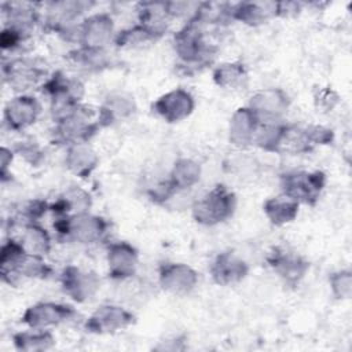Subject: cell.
I'll use <instances>...</instances> for the list:
<instances>
[{
  "label": "cell",
  "mask_w": 352,
  "mask_h": 352,
  "mask_svg": "<svg viewBox=\"0 0 352 352\" xmlns=\"http://www.w3.org/2000/svg\"><path fill=\"white\" fill-rule=\"evenodd\" d=\"M194 107L195 102L192 95L183 88L168 91L151 104L153 111L169 124L186 120L192 113Z\"/></svg>",
  "instance_id": "14"
},
{
  "label": "cell",
  "mask_w": 352,
  "mask_h": 352,
  "mask_svg": "<svg viewBox=\"0 0 352 352\" xmlns=\"http://www.w3.org/2000/svg\"><path fill=\"white\" fill-rule=\"evenodd\" d=\"M260 124L258 117L248 107H238L228 124V140L238 148H245L253 144L256 129Z\"/></svg>",
  "instance_id": "20"
},
{
  "label": "cell",
  "mask_w": 352,
  "mask_h": 352,
  "mask_svg": "<svg viewBox=\"0 0 352 352\" xmlns=\"http://www.w3.org/2000/svg\"><path fill=\"white\" fill-rule=\"evenodd\" d=\"M14 346L22 352H41L55 345V337L48 329H30V331H19L12 336Z\"/></svg>",
  "instance_id": "29"
},
{
  "label": "cell",
  "mask_w": 352,
  "mask_h": 352,
  "mask_svg": "<svg viewBox=\"0 0 352 352\" xmlns=\"http://www.w3.org/2000/svg\"><path fill=\"white\" fill-rule=\"evenodd\" d=\"M173 48L180 62L188 67L206 66L214 55V47L206 41L202 22L195 16L173 34Z\"/></svg>",
  "instance_id": "1"
},
{
  "label": "cell",
  "mask_w": 352,
  "mask_h": 352,
  "mask_svg": "<svg viewBox=\"0 0 352 352\" xmlns=\"http://www.w3.org/2000/svg\"><path fill=\"white\" fill-rule=\"evenodd\" d=\"M43 92L48 96L51 103V113L54 121L72 113L81 104L84 96V84L62 70L52 73L43 85Z\"/></svg>",
  "instance_id": "2"
},
{
  "label": "cell",
  "mask_w": 352,
  "mask_h": 352,
  "mask_svg": "<svg viewBox=\"0 0 352 352\" xmlns=\"http://www.w3.org/2000/svg\"><path fill=\"white\" fill-rule=\"evenodd\" d=\"M54 227L58 235L66 241L81 245L100 242L109 230V221L102 216L85 212L66 217H56Z\"/></svg>",
  "instance_id": "5"
},
{
  "label": "cell",
  "mask_w": 352,
  "mask_h": 352,
  "mask_svg": "<svg viewBox=\"0 0 352 352\" xmlns=\"http://www.w3.org/2000/svg\"><path fill=\"white\" fill-rule=\"evenodd\" d=\"M214 84L223 89L236 91L248 84V70L241 62H224L212 73Z\"/></svg>",
  "instance_id": "27"
},
{
  "label": "cell",
  "mask_w": 352,
  "mask_h": 352,
  "mask_svg": "<svg viewBox=\"0 0 352 352\" xmlns=\"http://www.w3.org/2000/svg\"><path fill=\"white\" fill-rule=\"evenodd\" d=\"M69 59L85 70H102L110 65V56L104 48L78 47L69 54Z\"/></svg>",
  "instance_id": "31"
},
{
  "label": "cell",
  "mask_w": 352,
  "mask_h": 352,
  "mask_svg": "<svg viewBox=\"0 0 352 352\" xmlns=\"http://www.w3.org/2000/svg\"><path fill=\"white\" fill-rule=\"evenodd\" d=\"M22 232L15 238L28 253L45 256L51 250V236L44 227L36 221H23ZM14 238V236H12Z\"/></svg>",
  "instance_id": "25"
},
{
  "label": "cell",
  "mask_w": 352,
  "mask_h": 352,
  "mask_svg": "<svg viewBox=\"0 0 352 352\" xmlns=\"http://www.w3.org/2000/svg\"><path fill=\"white\" fill-rule=\"evenodd\" d=\"M62 290L77 302H87L99 290L100 279L94 271H85L76 265L63 268L59 276Z\"/></svg>",
  "instance_id": "11"
},
{
  "label": "cell",
  "mask_w": 352,
  "mask_h": 352,
  "mask_svg": "<svg viewBox=\"0 0 352 352\" xmlns=\"http://www.w3.org/2000/svg\"><path fill=\"white\" fill-rule=\"evenodd\" d=\"M300 204L293 201L286 195L271 197L263 204V210L265 217L270 220L271 224L280 227L292 223L296 220L298 214Z\"/></svg>",
  "instance_id": "26"
},
{
  "label": "cell",
  "mask_w": 352,
  "mask_h": 352,
  "mask_svg": "<svg viewBox=\"0 0 352 352\" xmlns=\"http://www.w3.org/2000/svg\"><path fill=\"white\" fill-rule=\"evenodd\" d=\"M338 100H340L338 94L330 87L319 88L314 95L315 107L318 109V111H322V113L331 111L337 106Z\"/></svg>",
  "instance_id": "36"
},
{
  "label": "cell",
  "mask_w": 352,
  "mask_h": 352,
  "mask_svg": "<svg viewBox=\"0 0 352 352\" xmlns=\"http://www.w3.org/2000/svg\"><path fill=\"white\" fill-rule=\"evenodd\" d=\"M304 133H305V138L312 148L315 146L330 144L334 140L333 129L323 126V125H318V124H311V125L305 126Z\"/></svg>",
  "instance_id": "35"
},
{
  "label": "cell",
  "mask_w": 352,
  "mask_h": 352,
  "mask_svg": "<svg viewBox=\"0 0 352 352\" xmlns=\"http://www.w3.org/2000/svg\"><path fill=\"white\" fill-rule=\"evenodd\" d=\"M162 36V33L155 32L153 29H150L146 25L138 23L132 28H128L120 33H116L114 37V44L117 47H139L147 43H153L157 41L160 37Z\"/></svg>",
  "instance_id": "32"
},
{
  "label": "cell",
  "mask_w": 352,
  "mask_h": 352,
  "mask_svg": "<svg viewBox=\"0 0 352 352\" xmlns=\"http://www.w3.org/2000/svg\"><path fill=\"white\" fill-rule=\"evenodd\" d=\"M40 114V102L32 95L21 94L7 102L4 107V124L8 129L19 132L32 126Z\"/></svg>",
  "instance_id": "16"
},
{
  "label": "cell",
  "mask_w": 352,
  "mask_h": 352,
  "mask_svg": "<svg viewBox=\"0 0 352 352\" xmlns=\"http://www.w3.org/2000/svg\"><path fill=\"white\" fill-rule=\"evenodd\" d=\"M94 3L89 1H76V0H62V1H52L47 4V26L55 30L59 34H66L67 38L74 36L77 41V29L78 23L76 21L78 16L89 10Z\"/></svg>",
  "instance_id": "7"
},
{
  "label": "cell",
  "mask_w": 352,
  "mask_h": 352,
  "mask_svg": "<svg viewBox=\"0 0 352 352\" xmlns=\"http://www.w3.org/2000/svg\"><path fill=\"white\" fill-rule=\"evenodd\" d=\"M28 37L22 33H19L18 30L12 29V28H8V26H4L3 30H1V34H0V44H1V48L6 51V50H15L18 48L22 41H25Z\"/></svg>",
  "instance_id": "37"
},
{
  "label": "cell",
  "mask_w": 352,
  "mask_h": 352,
  "mask_svg": "<svg viewBox=\"0 0 352 352\" xmlns=\"http://www.w3.org/2000/svg\"><path fill=\"white\" fill-rule=\"evenodd\" d=\"M199 179H201L199 164L191 158L182 157L173 164L169 172L168 182L177 191V190L191 188L199 182Z\"/></svg>",
  "instance_id": "28"
},
{
  "label": "cell",
  "mask_w": 352,
  "mask_h": 352,
  "mask_svg": "<svg viewBox=\"0 0 352 352\" xmlns=\"http://www.w3.org/2000/svg\"><path fill=\"white\" fill-rule=\"evenodd\" d=\"M135 322V315L124 307L114 304L100 305L84 323L87 331L94 334H111L129 327Z\"/></svg>",
  "instance_id": "10"
},
{
  "label": "cell",
  "mask_w": 352,
  "mask_h": 352,
  "mask_svg": "<svg viewBox=\"0 0 352 352\" xmlns=\"http://www.w3.org/2000/svg\"><path fill=\"white\" fill-rule=\"evenodd\" d=\"M114 22L110 14L96 12L78 23L77 43L85 48H104L114 41Z\"/></svg>",
  "instance_id": "9"
},
{
  "label": "cell",
  "mask_w": 352,
  "mask_h": 352,
  "mask_svg": "<svg viewBox=\"0 0 352 352\" xmlns=\"http://www.w3.org/2000/svg\"><path fill=\"white\" fill-rule=\"evenodd\" d=\"M106 261L109 276L117 280H124L136 274L139 253L135 246L125 241L111 242L106 248Z\"/></svg>",
  "instance_id": "18"
},
{
  "label": "cell",
  "mask_w": 352,
  "mask_h": 352,
  "mask_svg": "<svg viewBox=\"0 0 352 352\" xmlns=\"http://www.w3.org/2000/svg\"><path fill=\"white\" fill-rule=\"evenodd\" d=\"M226 15L228 19L238 21L249 26H258L270 18L276 16L275 1H241L228 4L226 7Z\"/></svg>",
  "instance_id": "21"
},
{
  "label": "cell",
  "mask_w": 352,
  "mask_h": 352,
  "mask_svg": "<svg viewBox=\"0 0 352 352\" xmlns=\"http://www.w3.org/2000/svg\"><path fill=\"white\" fill-rule=\"evenodd\" d=\"M76 315L77 311L69 304L41 301L28 307L21 316V322L29 329L43 330L67 322Z\"/></svg>",
  "instance_id": "8"
},
{
  "label": "cell",
  "mask_w": 352,
  "mask_h": 352,
  "mask_svg": "<svg viewBox=\"0 0 352 352\" xmlns=\"http://www.w3.org/2000/svg\"><path fill=\"white\" fill-rule=\"evenodd\" d=\"M209 272L214 283L228 286L245 279L249 272V265L235 253L221 252L213 258Z\"/></svg>",
  "instance_id": "19"
},
{
  "label": "cell",
  "mask_w": 352,
  "mask_h": 352,
  "mask_svg": "<svg viewBox=\"0 0 352 352\" xmlns=\"http://www.w3.org/2000/svg\"><path fill=\"white\" fill-rule=\"evenodd\" d=\"M136 111L133 98L124 92H113L107 95L102 106L98 109L100 126H109L122 120H126Z\"/></svg>",
  "instance_id": "23"
},
{
  "label": "cell",
  "mask_w": 352,
  "mask_h": 352,
  "mask_svg": "<svg viewBox=\"0 0 352 352\" xmlns=\"http://www.w3.org/2000/svg\"><path fill=\"white\" fill-rule=\"evenodd\" d=\"M198 272L184 263H164L158 268L161 289L173 296H186L198 285Z\"/></svg>",
  "instance_id": "12"
},
{
  "label": "cell",
  "mask_w": 352,
  "mask_h": 352,
  "mask_svg": "<svg viewBox=\"0 0 352 352\" xmlns=\"http://www.w3.org/2000/svg\"><path fill=\"white\" fill-rule=\"evenodd\" d=\"M54 140L66 147L74 143L89 142L92 136L102 128L98 110L94 113L89 107L80 104L67 116L54 121Z\"/></svg>",
  "instance_id": "3"
},
{
  "label": "cell",
  "mask_w": 352,
  "mask_h": 352,
  "mask_svg": "<svg viewBox=\"0 0 352 352\" xmlns=\"http://www.w3.org/2000/svg\"><path fill=\"white\" fill-rule=\"evenodd\" d=\"M331 294L337 300H349L352 296V272L351 270H338L329 276Z\"/></svg>",
  "instance_id": "33"
},
{
  "label": "cell",
  "mask_w": 352,
  "mask_h": 352,
  "mask_svg": "<svg viewBox=\"0 0 352 352\" xmlns=\"http://www.w3.org/2000/svg\"><path fill=\"white\" fill-rule=\"evenodd\" d=\"M99 164V155L89 142L74 143L66 147L65 165L76 176L87 179L92 175Z\"/></svg>",
  "instance_id": "22"
},
{
  "label": "cell",
  "mask_w": 352,
  "mask_h": 352,
  "mask_svg": "<svg viewBox=\"0 0 352 352\" xmlns=\"http://www.w3.org/2000/svg\"><path fill=\"white\" fill-rule=\"evenodd\" d=\"M285 129L286 124L279 121H260L253 138V144L268 153H279Z\"/></svg>",
  "instance_id": "30"
},
{
  "label": "cell",
  "mask_w": 352,
  "mask_h": 352,
  "mask_svg": "<svg viewBox=\"0 0 352 352\" xmlns=\"http://www.w3.org/2000/svg\"><path fill=\"white\" fill-rule=\"evenodd\" d=\"M91 206H92L91 194L81 187L73 186L65 190L58 197V199L52 205H50V210L58 217H66V216L89 212Z\"/></svg>",
  "instance_id": "24"
},
{
  "label": "cell",
  "mask_w": 352,
  "mask_h": 352,
  "mask_svg": "<svg viewBox=\"0 0 352 352\" xmlns=\"http://www.w3.org/2000/svg\"><path fill=\"white\" fill-rule=\"evenodd\" d=\"M290 99L287 94L279 88H265L253 94L248 107L258 117L261 122L280 121L287 113Z\"/></svg>",
  "instance_id": "13"
},
{
  "label": "cell",
  "mask_w": 352,
  "mask_h": 352,
  "mask_svg": "<svg viewBox=\"0 0 352 352\" xmlns=\"http://www.w3.org/2000/svg\"><path fill=\"white\" fill-rule=\"evenodd\" d=\"M236 208V195L224 184H216L210 191L194 201L192 219L202 226H216L232 217Z\"/></svg>",
  "instance_id": "4"
},
{
  "label": "cell",
  "mask_w": 352,
  "mask_h": 352,
  "mask_svg": "<svg viewBox=\"0 0 352 352\" xmlns=\"http://www.w3.org/2000/svg\"><path fill=\"white\" fill-rule=\"evenodd\" d=\"M12 157H14V151H12L11 148L3 146L1 150H0V164H1L0 176H1V180H3V182L7 180V170H8V166L11 165Z\"/></svg>",
  "instance_id": "38"
},
{
  "label": "cell",
  "mask_w": 352,
  "mask_h": 352,
  "mask_svg": "<svg viewBox=\"0 0 352 352\" xmlns=\"http://www.w3.org/2000/svg\"><path fill=\"white\" fill-rule=\"evenodd\" d=\"M267 261L287 286H297L309 271V263L302 256L286 249H274Z\"/></svg>",
  "instance_id": "17"
},
{
  "label": "cell",
  "mask_w": 352,
  "mask_h": 352,
  "mask_svg": "<svg viewBox=\"0 0 352 352\" xmlns=\"http://www.w3.org/2000/svg\"><path fill=\"white\" fill-rule=\"evenodd\" d=\"M202 3L197 1H165V11L169 18L186 16L192 19L201 10Z\"/></svg>",
  "instance_id": "34"
},
{
  "label": "cell",
  "mask_w": 352,
  "mask_h": 352,
  "mask_svg": "<svg viewBox=\"0 0 352 352\" xmlns=\"http://www.w3.org/2000/svg\"><path fill=\"white\" fill-rule=\"evenodd\" d=\"M47 72L34 60L26 58H16L3 65V78L14 91L23 92L37 85ZM45 81V80H44Z\"/></svg>",
  "instance_id": "15"
},
{
  "label": "cell",
  "mask_w": 352,
  "mask_h": 352,
  "mask_svg": "<svg viewBox=\"0 0 352 352\" xmlns=\"http://www.w3.org/2000/svg\"><path fill=\"white\" fill-rule=\"evenodd\" d=\"M326 186L322 170H292L280 176L282 194L297 204L314 206Z\"/></svg>",
  "instance_id": "6"
}]
</instances>
